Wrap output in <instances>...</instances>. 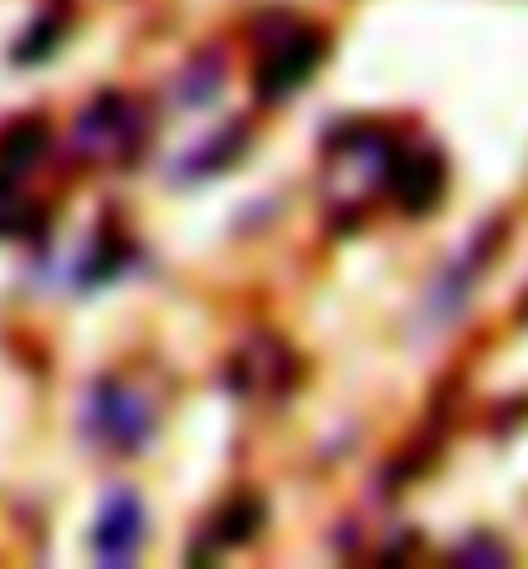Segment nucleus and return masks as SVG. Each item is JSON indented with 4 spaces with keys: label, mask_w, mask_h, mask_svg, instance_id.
<instances>
[{
    "label": "nucleus",
    "mask_w": 528,
    "mask_h": 569,
    "mask_svg": "<svg viewBox=\"0 0 528 569\" xmlns=\"http://www.w3.org/2000/svg\"><path fill=\"white\" fill-rule=\"evenodd\" d=\"M145 543V508L133 492H108L93 518V555L98 565H133Z\"/></svg>",
    "instance_id": "4"
},
{
    "label": "nucleus",
    "mask_w": 528,
    "mask_h": 569,
    "mask_svg": "<svg viewBox=\"0 0 528 569\" xmlns=\"http://www.w3.org/2000/svg\"><path fill=\"white\" fill-rule=\"evenodd\" d=\"M57 41H62V16H37V27H31V37L16 47V57H21V62H37L41 52H52Z\"/></svg>",
    "instance_id": "8"
},
{
    "label": "nucleus",
    "mask_w": 528,
    "mask_h": 569,
    "mask_svg": "<svg viewBox=\"0 0 528 569\" xmlns=\"http://www.w3.org/2000/svg\"><path fill=\"white\" fill-rule=\"evenodd\" d=\"M323 62V37L313 27H288L278 41H267L257 57V98L262 103H282L288 93H298Z\"/></svg>",
    "instance_id": "1"
},
{
    "label": "nucleus",
    "mask_w": 528,
    "mask_h": 569,
    "mask_svg": "<svg viewBox=\"0 0 528 569\" xmlns=\"http://www.w3.org/2000/svg\"><path fill=\"white\" fill-rule=\"evenodd\" d=\"M139 139H145V119L123 98H98L78 119V144L93 154H129Z\"/></svg>",
    "instance_id": "5"
},
{
    "label": "nucleus",
    "mask_w": 528,
    "mask_h": 569,
    "mask_svg": "<svg viewBox=\"0 0 528 569\" xmlns=\"http://www.w3.org/2000/svg\"><path fill=\"white\" fill-rule=\"evenodd\" d=\"M41 154H47V123L41 119H16L11 129L0 133V174L6 180L27 174Z\"/></svg>",
    "instance_id": "6"
},
{
    "label": "nucleus",
    "mask_w": 528,
    "mask_h": 569,
    "mask_svg": "<svg viewBox=\"0 0 528 569\" xmlns=\"http://www.w3.org/2000/svg\"><path fill=\"white\" fill-rule=\"evenodd\" d=\"M385 190L396 196V206L406 216L436 211V206H441V196H447V159L436 154L431 144L396 149V159H390V174H385Z\"/></svg>",
    "instance_id": "3"
},
{
    "label": "nucleus",
    "mask_w": 528,
    "mask_h": 569,
    "mask_svg": "<svg viewBox=\"0 0 528 569\" xmlns=\"http://www.w3.org/2000/svg\"><path fill=\"white\" fill-rule=\"evenodd\" d=\"M257 529H262V503H257V498H237L231 508H221V513H216L211 549H221V543H247Z\"/></svg>",
    "instance_id": "7"
},
{
    "label": "nucleus",
    "mask_w": 528,
    "mask_h": 569,
    "mask_svg": "<svg viewBox=\"0 0 528 569\" xmlns=\"http://www.w3.org/2000/svg\"><path fill=\"white\" fill-rule=\"evenodd\" d=\"M82 431L108 451H133L149 437V406L123 385H93L82 400Z\"/></svg>",
    "instance_id": "2"
}]
</instances>
